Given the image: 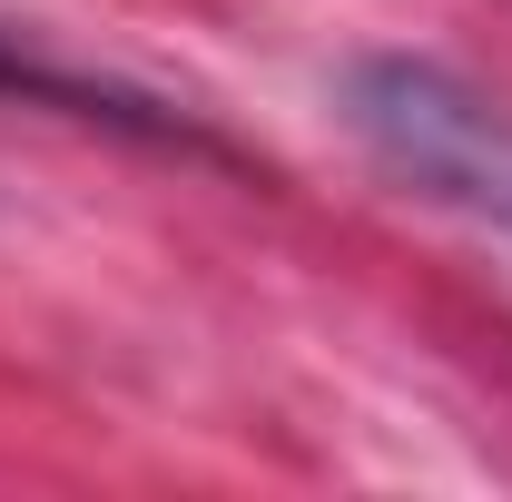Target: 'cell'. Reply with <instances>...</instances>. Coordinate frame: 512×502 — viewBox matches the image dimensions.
Here are the masks:
<instances>
[{
  "mask_svg": "<svg viewBox=\"0 0 512 502\" xmlns=\"http://www.w3.org/2000/svg\"><path fill=\"white\" fill-rule=\"evenodd\" d=\"M345 128L365 138V158L394 188L512 237V109L493 89L434 60H404V50H375L345 69Z\"/></svg>",
  "mask_w": 512,
  "mask_h": 502,
  "instance_id": "cell-1",
  "label": "cell"
}]
</instances>
